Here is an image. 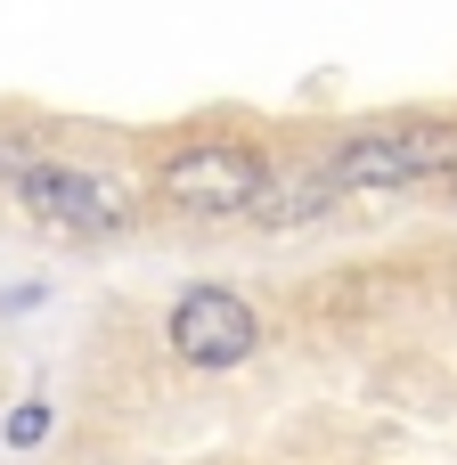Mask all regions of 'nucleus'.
<instances>
[{"mask_svg":"<svg viewBox=\"0 0 457 465\" xmlns=\"http://www.w3.org/2000/svg\"><path fill=\"white\" fill-rule=\"evenodd\" d=\"M270 180H278V163L237 131H196L155 163V196L172 213H196V221H245Z\"/></svg>","mask_w":457,"mask_h":465,"instance_id":"f257e3e1","label":"nucleus"},{"mask_svg":"<svg viewBox=\"0 0 457 465\" xmlns=\"http://www.w3.org/2000/svg\"><path fill=\"white\" fill-rule=\"evenodd\" d=\"M457 163V123L450 114H392V123H360L335 139L327 172L343 196H392L417 180H442Z\"/></svg>","mask_w":457,"mask_h":465,"instance_id":"f03ea898","label":"nucleus"},{"mask_svg":"<svg viewBox=\"0 0 457 465\" xmlns=\"http://www.w3.org/2000/svg\"><path fill=\"white\" fill-rule=\"evenodd\" d=\"M8 196L41 221V229H65V237H123L131 221H139V188L131 180H114V172H90V163H65V155H33L16 180H8Z\"/></svg>","mask_w":457,"mask_h":465,"instance_id":"7ed1b4c3","label":"nucleus"},{"mask_svg":"<svg viewBox=\"0 0 457 465\" xmlns=\"http://www.w3.org/2000/svg\"><path fill=\"white\" fill-rule=\"evenodd\" d=\"M172 351L196 368V376H221V368H245L262 351V311L237 294V286H188L172 302Z\"/></svg>","mask_w":457,"mask_h":465,"instance_id":"20e7f679","label":"nucleus"},{"mask_svg":"<svg viewBox=\"0 0 457 465\" xmlns=\"http://www.w3.org/2000/svg\"><path fill=\"white\" fill-rule=\"evenodd\" d=\"M335 196H343V188H335V172H327V163H311V172H278L245 221H262V229H303V221H327V213H335Z\"/></svg>","mask_w":457,"mask_h":465,"instance_id":"39448f33","label":"nucleus"},{"mask_svg":"<svg viewBox=\"0 0 457 465\" xmlns=\"http://www.w3.org/2000/svg\"><path fill=\"white\" fill-rule=\"evenodd\" d=\"M41 433H49V409H41V401H25V409L8 417V450H33Z\"/></svg>","mask_w":457,"mask_h":465,"instance_id":"423d86ee","label":"nucleus"},{"mask_svg":"<svg viewBox=\"0 0 457 465\" xmlns=\"http://www.w3.org/2000/svg\"><path fill=\"white\" fill-rule=\"evenodd\" d=\"M442 188H450V196H457V163H450V172H442Z\"/></svg>","mask_w":457,"mask_h":465,"instance_id":"0eeeda50","label":"nucleus"}]
</instances>
